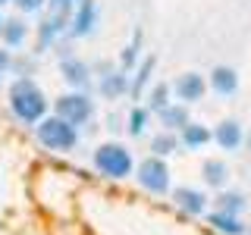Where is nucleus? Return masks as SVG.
<instances>
[{"instance_id":"nucleus-1","label":"nucleus","mask_w":251,"mask_h":235,"mask_svg":"<svg viewBox=\"0 0 251 235\" xmlns=\"http://www.w3.org/2000/svg\"><path fill=\"white\" fill-rule=\"evenodd\" d=\"M10 110L19 122L38 125L47 116V97L31 78H16L10 85Z\"/></svg>"},{"instance_id":"nucleus-11","label":"nucleus","mask_w":251,"mask_h":235,"mask_svg":"<svg viewBox=\"0 0 251 235\" xmlns=\"http://www.w3.org/2000/svg\"><path fill=\"white\" fill-rule=\"evenodd\" d=\"M210 88H214L220 97H232L239 91V72L232 66H214L210 69Z\"/></svg>"},{"instance_id":"nucleus-27","label":"nucleus","mask_w":251,"mask_h":235,"mask_svg":"<svg viewBox=\"0 0 251 235\" xmlns=\"http://www.w3.org/2000/svg\"><path fill=\"white\" fill-rule=\"evenodd\" d=\"M50 3H53V10H60V13H66V10H69V6H73V3H75V0H50Z\"/></svg>"},{"instance_id":"nucleus-21","label":"nucleus","mask_w":251,"mask_h":235,"mask_svg":"<svg viewBox=\"0 0 251 235\" xmlns=\"http://www.w3.org/2000/svg\"><path fill=\"white\" fill-rule=\"evenodd\" d=\"M217 210L239 216L242 210H245V194H239V191H223V194L217 198Z\"/></svg>"},{"instance_id":"nucleus-30","label":"nucleus","mask_w":251,"mask_h":235,"mask_svg":"<svg viewBox=\"0 0 251 235\" xmlns=\"http://www.w3.org/2000/svg\"><path fill=\"white\" fill-rule=\"evenodd\" d=\"M0 3H13V0H0Z\"/></svg>"},{"instance_id":"nucleus-17","label":"nucleus","mask_w":251,"mask_h":235,"mask_svg":"<svg viewBox=\"0 0 251 235\" xmlns=\"http://www.w3.org/2000/svg\"><path fill=\"white\" fill-rule=\"evenodd\" d=\"M210 226H217V229H220V232H226V235H242V232H245L242 219L235 216V213H223V210L210 213Z\"/></svg>"},{"instance_id":"nucleus-2","label":"nucleus","mask_w":251,"mask_h":235,"mask_svg":"<svg viewBox=\"0 0 251 235\" xmlns=\"http://www.w3.org/2000/svg\"><path fill=\"white\" fill-rule=\"evenodd\" d=\"M35 135L38 141L47 147V151H57V154H69L78 144V132L73 122H66L63 116H44L41 122L35 125Z\"/></svg>"},{"instance_id":"nucleus-29","label":"nucleus","mask_w":251,"mask_h":235,"mask_svg":"<svg viewBox=\"0 0 251 235\" xmlns=\"http://www.w3.org/2000/svg\"><path fill=\"white\" fill-rule=\"evenodd\" d=\"M245 141H248V147H251V135H245Z\"/></svg>"},{"instance_id":"nucleus-31","label":"nucleus","mask_w":251,"mask_h":235,"mask_svg":"<svg viewBox=\"0 0 251 235\" xmlns=\"http://www.w3.org/2000/svg\"><path fill=\"white\" fill-rule=\"evenodd\" d=\"M0 85H3V82H0Z\"/></svg>"},{"instance_id":"nucleus-26","label":"nucleus","mask_w":251,"mask_h":235,"mask_svg":"<svg viewBox=\"0 0 251 235\" xmlns=\"http://www.w3.org/2000/svg\"><path fill=\"white\" fill-rule=\"evenodd\" d=\"M10 66H13V57H10V50H6V47H0V72H6Z\"/></svg>"},{"instance_id":"nucleus-14","label":"nucleus","mask_w":251,"mask_h":235,"mask_svg":"<svg viewBox=\"0 0 251 235\" xmlns=\"http://www.w3.org/2000/svg\"><path fill=\"white\" fill-rule=\"evenodd\" d=\"M210 138H214V132H210L207 125H201V122H188L182 129V144L188 151H198V147H204Z\"/></svg>"},{"instance_id":"nucleus-6","label":"nucleus","mask_w":251,"mask_h":235,"mask_svg":"<svg viewBox=\"0 0 251 235\" xmlns=\"http://www.w3.org/2000/svg\"><path fill=\"white\" fill-rule=\"evenodd\" d=\"M207 91V82H204L201 72H182L173 82V94H176L179 104H198Z\"/></svg>"},{"instance_id":"nucleus-5","label":"nucleus","mask_w":251,"mask_h":235,"mask_svg":"<svg viewBox=\"0 0 251 235\" xmlns=\"http://www.w3.org/2000/svg\"><path fill=\"white\" fill-rule=\"evenodd\" d=\"M138 185L151 194H167L170 191V166L163 163V157H148L138 163Z\"/></svg>"},{"instance_id":"nucleus-8","label":"nucleus","mask_w":251,"mask_h":235,"mask_svg":"<svg viewBox=\"0 0 251 235\" xmlns=\"http://www.w3.org/2000/svg\"><path fill=\"white\" fill-rule=\"evenodd\" d=\"M94 25H98V3L94 0H78V10L73 16V38H85L91 35Z\"/></svg>"},{"instance_id":"nucleus-18","label":"nucleus","mask_w":251,"mask_h":235,"mask_svg":"<svg viewBox=\"0 0 251 235\" xmlns=\"http://www.w3.org/2000/svg\"><path fill=\"white\" fill-rule=\"evenodd\" d=\"M129 91V82H126V72H110L104 75V82H100V94H107V100L120 97V94Z\"/></svg>"},{"instance_id":"nucleus-13","label":"nucleus","mask_w":251,"mask_h":235,"mask_svg":"<svg viewBox=\"0 0 251 235\" xmlns=\"http://www.w3.org/2000/svg\"><path fill=\"white\" fill-rule=\"evenodd\" d=\"M157 116H160V125H163L167 132L185 129V125L192 122V119H188V110H185V104H170V107H163Z\"/></svg>"},{"instance_id":"nucleus-10","label":"nucleus","mask_w":251,"mask_h":235,"mask_svg":"<svg viewBox=\"0 0 251 235\" xmlns=\"http://www.w3.org/2000/svg\"><path fill=\"white\" fill-rule=\"evenodd\" d=\"M60 72H63V78H66L75 91H85L91 85V69L85 66L82 60H75V57H66V60H63L60 63Z\"/></svg>"},{"instance_id":"nucleus-22","label":"nucleus","mask_w":251,"mask_h":235,"mask_svg":"<svg viewBox=\"0 0 251 235\" xmlns=\"http://www.w3.org/2000/svg\"><path fill=\"white\" fill-rule=\"evenodd\" d=\"M170 94H173V85H154L151 88V100H148V110H154V113H160L163 107H170Z\"/></svg>"},{"instance_id":"nucleus-25","label":"nucleus","mask_w":251,"mask_h":235,"mask_svg":"<svg viewBox=\"0 0 251 235\" xmlns=\"http://www.w3.org/2000/svg\"><path fill=\"white\" fill-rule=\"evenodd\" d=\"M13 3L19 6L22 13H38V10H41V6L47 3V0H13Z\"/></svg>"},{"instance_id":"nucleus-16","label":"nucleus","mask_w":251,"mask_h":235,"mask_svg":"<svg viewBox=\"0 0 251 235\" xmlns=\"http://www.w3.org/2000/svg\"><path fill=\"white\" fill-rule=\"evenodd\" d=\"M63 25H66V13H60V10H53L50 19L41 22V50H47V47H50V41L63 31Z\"/></svg>"},{"instance_id":"nucleus-7","label":"nucleus","mask_w":251,"mask_h":235,"mask_svg":"<svg viewBox=\"0 0 251 235\" xmlns=\"http://www.w3.org/2000/svg\"><path fill=\"white\" fill-rule=\"evenodd\" d=\"M214 141L223 151H239V147L245 144V129H242L239 119H223L214 129Z\"/></svg>"},{"instance_id":"nucleus-9","label":"nucleus","mask_w":251,"mask_h":235,"mask_svg":"<svg viewBox=\"0 0 251 235\" xmlns=\"http://www.w3.org/2000/svg\"><path fill=\"white\" fill-rule=\"evenodd\" d=\"M173 201L179 204V210H182V213H192V216H198V213L207 210V194L198 191V188H188V185L176 188V191H173Z\"/></svg>"},{"instance_id":"nucleus-4","label":"nucleus","mask_w":251,"mask_h":235,"mask_svg":"<svg viewBox=\"0 0 251 235\" xmlns=\"http://www.w3.org/2000/svg\"><path fill=\"white\" fill-rule=\"evenodd\" d=\"M53 113L63 116V119L73 122V125H85L94 116V100L85 91H69V94H60V97H57Z\"/></svg>"},{"instance_id":"nucleus-24","label":"nucleus","mask_w":251,"mask_h":235,"mask_svg":"<svg viewBox=\"0 0 251 235\" xmlns=\"http://www.w3.org/2000/svg\"><path fill=\"white\" fill-rule=\"evenodd\" d=\"M135 57H138V38H135V41H132V44L123 50V72L132 66V63H135Z\"/></svg>"},{"instance_id":"nucleus-12","label":"nucleus","mask_w":251,"mask_h":235,"mask_svg":"<svg viewBox=\"0 0 251 235\" xmlns=\"http://www.w3.org/2000/svg\"><path fill=\"white\" fill-rule=\"evenodd\" d=\"M28 38V25L22 16H6L3 25H0V41L3 47H22V41Z\"/></svg>"},{"instance_id":"nucleus-3","label":"nucleus","mask_w":251,"mask_h":235,"mask_svg":"<svg viewBox=\"0 0 251 235\" xmlns=\"http://www.w3.org/2000/svg\"><path fill=\"white\" fill-rule=\"evenodd\" d=\"M94 169L100 172V176L107 179H126L132 176V154L126 151L123 144H116V141H107V144H100L98 151H94Z\"/></svg>"},{"instance_id":"nucleus-23","label":"nucleus","mask_w":251,"mask_h":235,"mask_svg":"<svg viewBox=\"0 0 251 235\" xmlns=\"http://www.w3.org/2000/svg\"><path fill=\"white\" fill-rule=\"evenodd\" d=\"M145 125H148V110H145V107H132V113H129V125H126V129H129V135H132V138H138L141 132H145Z\"/></svg>"},{"instance_id":"nucleus-19","label":"nucleus","mask_w":251,"mask_h":235,"mask_svg":"<svg viewBox=\"0 0 251 235\" xmlns=\"http://www.w3.org/2000/svg\"><path fill=\"white\" fill-rule=\"evenodd\" d=\"M179 147V138L173 135V132H157V135L151 138V151H154V157H167V154H173Z\"/></svg>"},{"instance_id":"nucleus-20","label":"nucleus","mask_w":251,"mask_h":235,"mask_svg":"<svg viewBox=\"0 0 251 235\" xmlns=\"http://www.w3.org/2000/svg\"><path fill=\"white\" fill-rule=\"evenodd\" d=\"M151 69H154V57H148V60H145V63L138 66L135 78L129 82V94H132V97H141V91H145V85L151 82Z\"/></svg>"},{"instance_id":"nucleus-15","label":"nucleus","mask_w":251,"mask_h":235,"mask_svg":"<svg viewBox=\"0 0 251 235\" xmlns=\"http://www.w3.org/2000/svg\"><path fill=\"white\" fill-rule=\"evenodd\" d=\"M201 176H204V182H207L210 188H223L226 179H229V166H226L223 160H204Z\"/></svg>"},{"instance_id":"nucleus-28","label":"nucleus","mask_w":251,"mask_h":235,"mask_svg":"<svg viewBox=\"0 0 251 235\" xmlns=\"http://www.w3.org/2000/svg\"><path fill=\"white\" fill-rule=\"evenodd\" d=\"M0 6H3V3H0ZM3 19H6V16H3V13H0V25H3Z\"/></svg>"}]
</instances>
